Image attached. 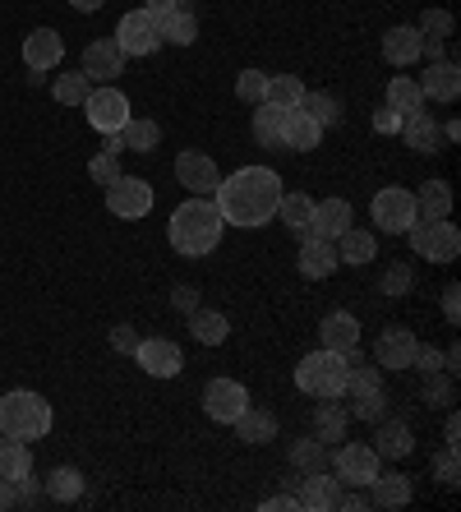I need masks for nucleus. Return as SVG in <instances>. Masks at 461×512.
I'll return each instance as SVG.
<instances>
[{
  "instance_id": "obj_1",
  "label": "nucleus",
  "mask_w": 461,
  "mask_h": 512,
  "mask_svg": "<svg viewBox=\"0 0 461 512\" xmlns=\"http://www.w3.org/2000/svg\"><path fill=\"white\" fill-rule=\"evenodd\" d=\"M282 176L272 167H240L231 176H222V185L213 190V203L222 213L226 227H268L277 217V203H282Z\"/></svg>"
},
{
  "instance_id": "obj_2",
  "label": "nucleus",
  "mask_w": 461,
  "mask_h": 512,
  "mask_svg": "<svg viewBox=\"0 0 461 512\" xmlns=\"http://www.w3.org/2000/svg\"><path fill=\"white\" fill-rule=\"evenodd\" d=\"M222 213H217L213 199H203V194H194V199H185L171 213V222H166V240H171V250L185 254V259H208V254L222 245Z\"/></svg>"
},
{
  "instance_id": "obj_3",
  "label": "nucleus",
  "mask_w": 461,
  "mask_h": 512,
  "mask_svg": "<svg viewBox=\"0 0 461 512\" xmlns=\"http://www.w3.org/2000/svg\"><path fill=\"white\" fill-rule=\"evenodd\" d=\"M0 434L10 439H47L51 434V402L42 393H28V388H14V393L0 397Z\"/></svg>"
},
{
  "instance_id": "obj_4",
  "label": "nucleus",
  "mask_w": 461,
  "mask_h": 512,
  "mask_svg": "<svg viewBox=\"0 0 461 512\" xmlns=\"http://www.w3.org/2000/svg\"><path fill=\"white\" fill-rule=\"evenodd\" d=\"M296 388L305 397H346V351H309L305 360L296 365Z\"/></svg>"
},
{
  "instance_id": "obj_5",
  "label": "nucleus",
  "mask_w": 461,
  "mask_h": 512,
  "mask_svg": "<svg viewBox=\"0 0 461 512\" xmlns=\"http://www.w3.org/2000/svg\"><path fill=\"white\" fill-rule=\"evenodd\" d=\"M411 250L415 259H429V263H452L461 254V231L452 227L448 217H415L411 222Z\"/></svg>"
},
{
  "instance_id": "obj_6",
  "label": "nucleus",
  "mask_w": 461,
  "mask_h": 512,
  "mask_svg": "<svg viewBox=\"0 0 461 512\" xmlns=\"http://www.w3.org/2000/svg\"><path fill=\"white\" fill-rule=\"evenodd\" d=\"M83 116H88V125H93V130L107 139V134L125 130V120H130L134 111H130V97L120 93V88L102 84V88H93V93L83 97Z\"/></svg>"
},
{
  "instance_id": "obj_7",
  "label": "nucleus",
  "mask_w": 461,
  "mask_h": 512,
  "mask_svg": "<svg viewBox=\"0 0 461 512\" xmlns=\"http://www.w3.org/2000/svg\"><path fill=\"white\" fill-rule=\"evenodd\" d=\"M379 471H383V457L374 453L369 443H346L342 439V448L332 453V476L342 480V485H351V489H369Z\"/></svg>"
},
{
  "instance_id": "obj_8",
  "label": "nucleus",
  "mask_w": 461,
  "mask_h": 512,
  "mask_svg": "<svg viewBox=\"0 0 461 512\" xmlns=\"http://www.w3.org/2000/svg\"><path fill=\"white\" fill-rule=\"evenodd\" d=\"M107 213L111 217H125V222H139V217H148V213H153V185L120 171V176L107 185Z\"/></svg>"
},
{
  "instance_id": "obj_9",
  "label": "nucleus",
  "mask_w": 461,
  "mask_h": 512,
  "mask_svg": "<svg viewBox=\"0 0 461 512\" xmlns=\"http://www.w3.org/2000/svg\"><path fill=\"white\" fill-rule=\"evenodd\" d=\"M369 213H374L379 231H392V236H406V231H411V222L420 217V213H415V194L411 190H397V185H383V190L374 194V203H369Z\"/></svg>"
},
{
  "instance_id": "obj_10",
  "label": "nucleus",
  "mask_w": 461,
  "mask_h": 512,
  "mask_svg": "<svg viewBox=\"0 0 461 512\" xmlns=\"http://www.w3.org/2000/svg\"><path fill=\"white\" fill-rule=\"evenodd\" d=\"M116 47H120V56L130 60V56H153V51L166 47V42H162V33H157L153 14H148V10H130L116 24Z\"/></svg>"
},
{
  "instance_id": "obj_11",
  "label": "nucleus",
  "mask_w": 461,
  "mask_h": 512,
  "mask_svg": "<svg viewBox=\"0 0 461 512\" xmlns=\"http://www.w3.org/2000/svg\"><path fill=\"white\" fill-rule=\"evenodd\" d=\"M134 360H139L143 374H153V379H176L185 370V351H180L171 337H143L134 346Z\"/></svg>"
},
{
  "instance_id": "obj_12",
  "label": "nucleus",
  "mask_w": 461,
  "mask_h": 512,
  "mask_svg": "<svg viewBox=\"0 0 461 512\" xmlns=\"http://www.w3.org/2000/svg\"><path fill=\"white\" fill-rule=\"evenodd\" d=\"M245 406H249V388L240 379H213L203 388V411H208V420H217V425H231Z\"/></svg>"
},
{
  "instance_id": "obj_13",
  "label": "nucleus",
  "mask_w": 461,
  "mask_h": 512,
  "mask_svg": "<svg viewBox=\"0 0 461 512\" xmlns=\"http://www.w3.org/2000/svg\"><path fill=\"white\" fill-rule=\"evenodd\" d=\"M176 180L185 185L190 194H203V199H213V190L222 185V171H217V162L208 153H199V148H185V153L176 157Z\"/></svg>"
},
{
  "instance_id": "obj_14",
  "label": "nucleus",
  "mask_w": 461,
  "mask_h": 512,
  "mask_svg": "<svg viewBox=\"0 0 461 512\" xmlns=\"http://www.w3.org/2000/svg\"><path fill=\"white\" fill-rule=\"evenodd\" d=\"M415 333L411 328H402V323H388L379 337H374V365L379 370H411L415 360Z\"/></svg>"
},
{
  "instance_id": "obj_15",
  "label": "nucleus",
  "mask_w": 461,
  "mask_h": 512,
  "mask_svg": "<svg viewBox=\"0 0 461 512\" xmlns=\"http://www.w3.org/2000/svg\"><path fill=\"white\" fill-rule=\"evenodd\" d=\"M323 143V125L305 107H291L282 120V153H314Z\"/></svg>"
},
{
  "instance_id": "obj_16",
  "label": "nucleus",
  "mask_w": 461,
  "mask_h": 512,
  "mask_svg": "<svg viewBox=\"0 0 461 512\" xmlns=\"http://www.w3.org/2000/svg\"><path fill=\"white\" fill-rule=\"evenodd\" d=\"M296 268H300V277H309V282L332 277L337 268H342L337 245H332V240H319V236H305V240H300V254H296Z\"/></svg>"
},
{
  "instance_id": "obj_17",
  "label": "nucleus",
  "mask_w": 461,
  "mask_h": 512,
  "mask_svg": "<svg viewBox=\"0 0 461 512\" xmlns=\"http://www.w3.org/2000/svg\"><path fill=\"white\" fill-rule=\"evenodd\" d=\"M60 60H65V37H60L56 28H33V33L24 37V65L28 70L51 74Z\"/></svg>"
},
{
  "instance_id": "obj_18",
  "label": "nucleus",
  "mask_w": 461,
  "mask_h": 512,
  "mask_svg": "<svg viewBox=\"0 0 461 512\" xmlns=\"http://www.w3.org/2000/svg\"><path fill=\"white\" fill-rule=\"evenodd\" d=\"M83 74L93 84H111L116 74H125V56H120L116 37H102V42H88L83 47Z\"/></svg>"
},
{
  "instance_id": "obj_19",
  "label": "nucleus",
  "mask_w": 461,
  "mask_h": 512,
  "mask_svg": "<svg viewBox=\"0 0 461 512\" xmlns=\"http://www.w3.org/2000/svg\"><path fill=\"white\" fill-rule=\"evenodd\" d=\"M355 227V213L346 199H323L314 203V217H309V231L305 236H319V240H337L342 231Z\"/></svg>"
},
{
  "instance_id": "obj_20",
  "label": "nucleus",
  "mask_w": 461,
  "mask_h": 512,
  "mask_svg": "<svg viewBox=\"0 0 461 512\" xmlns=\"http://www.w3.org/2000/svg\"><path fill=\"white\" fill-rule=\"evenodd\" d=\"M374 439H369V448L379 457H392V462H402V457H411L415 453V434H411V425L406 420H374Z\"/></svg>"
},
{
  "instance_id": "obj_21",
  "label": "nucleus",
  "mask_w": 461,
  "mask_h": 512,
  "mask_svg": "<svg viewBox=\"0 0 461 512\" xmlns=\"http://www.w3.org/2000/svg\"><path fill=\"white\" fill-rule=\"evenodd\" d=\"M420 93L429 97V102H457L461 97V70H457V60H434L420 79Z\"/></svg>"
},
{
  "instance_id": "obj_22",
  "label": "nucleus",
  "mask_w": 461,
  "mask_h": 512,
  "mask_svg": "<svg viewBox=\"0 0 461 512\" xmlns=\"http://www.w3.org/2000/svg\"><path fill=\"white\" fill-rule=\"evenodd\" d=\"M337 494H342V480L332 476V471H309L305 480H300V508H309V512H328V508H337Z\"/></svg>"
},
{
  "instance_id": "obj_23",
  "label": "nucleus",
  "mask_w": 461,
  "mask_h": 512,
  "mask_svg": "<svg viewBox=\"0 0 461 512\" xmlns=\"http://www.w3.org/2000/svg\"><path fill=\"white\" fill-rule=\"evenodd\" d=\"M420 42H425V33L415 24L388 28V33H383V60L397 65V70H402V65H415V60H420Z\"/></svg>"
},
{
  "instance_id": "obj_24",
  "label": "nucleus",
  "mask_w": 461,
  "mask_h": 512,
  "mask_svg": "<svg viewBox=\"0 0 461 512\" xmlns=\"http://www.w3.org/2000/svg\"><path fill=\"white\" fill-rule=\"evenodd\" d=\"M231 429H236L240 443H249V448H263V443L277 439V416H272V411H259V406H245V411L231 420Z\"/></svg>"
},
{
  "instance_id": "obj_25",
  "label": "nucleus",
  "mask_w": 461,
  "mask_h": 512,
  "mask_svg": "<svg viewBox=\"0 0 461 512\" xmlns=\"http://www.w3.org/2000/svg\"><path fill=\"white\" fill-rule=\"evenodd\" d=\"M397 134L406 139L411 153H438V143H443V130H438V120L429 116V111H411V116H402V130Z\"/></svg>"
},
{
  "instance_id": "obj_26",
  "label": "nucleus",
  "mask_w": 461,
  "mask_h": 512,
  "mask_svg": "<svg viewBox=\"0 0 461 512\" xmlns=\"http://www.w3.org/2000/svg\"><path fill=\"white\" fill-rule=\"evenodd\" d=\"M319 337L328 351H351V346H360V319L346 310H332V314H323Z\"/></svg>"
},
{
  "instance_id": "obj_27",
  "label": "nucleus",
  "mask_w": 461,
  "mask_h": 512,
  "mask_svg": "<svg viewBox=\"0 0 461 512\" xmlns=\"http://www.w3.org/2000/svg\"><path fill=\"white\" fill-rule=\"evenodd\" d=\"M374 508H406V503H411V494H415V485H411V476H406V471H379V476H374Z\"/></svg>"
},
{
  "instance_id": "obj_28",
  "label": "nucleus",
  "mask_w": 461,
  "mask_h": 512,
  "mask_svg": "<svg viewBox=\"0 0 461 512\" xmlns=\"http://www.w3.org/2000/svg\"><path fill=\"white\" fill-rule=\"evenodd\" d=\"M332 245H337V259L351 263V268H365V263L379 259V240L369 236V231H360V227L342 231V236L332 240Z\"/></svg>"
},
{
  "instance_id": "obj_29",
  "label": "nucleus",
  "mask_w": 461,
  "mask_h": 512,
  "mask_svg": "<svg viewBox=\"0 0 461 512\" xmlns=\"http://www.w3.org/2000/svg\"><path fill=\"white\" fill-rule=\"evenodd\" d=\"M157 33H162V42H171V47H194V37H199V19H194L190 5H176L171 14L157 19Z\"/></svg>"
},
{
  "instance_id": "obj_30",
  "label": "nucleus",
  "mask_w": 461,
  "mask_h": 512,
  "mask_svg": "<svg viewBox=\"0 0 461 512\" xmlns=\"http://www.w3.org/2000/svg\"><path fill=\"white\" fill-rule=\"evenodd\" d=\"M346 425H351V411L337 406V397H323V406L314 411V439L319 443H342Z\"/></svg>"
},
{
  "instance_id": "obj_31",
  "label": "nucleus",
  "mask_w": 461,
  "mask_h": 512,
  "mask_svg": "<svg viewBox=\"0 0 461 512\" xmlns=\"http://www.w3.org/2000/svg\"><path fill=\"white\" fill-rule=\"evenodd\" d=\"M282 120H286V111L272 107V102H259V107H254V139H259V148L282 153Z\"/></svg>"
},
{
  "instance_id": "obj_32",
  "label": "nucleus",
  "mask_w": 461,
  "mask_h": 512,
  "mask_svg": "<svg viewBox=\"0 0 461 512\" xmlns=\"http://www.w3.org/2000/svg\"><path fill=\"white\" fill-rule=\"evenodd\" d=\"M190 333L199 337L203 346H222L226 337H231V319H226L222 310H203L199 305V310L190 314Z\"/></svg>"
},
{
  "instance_id": "obj_33",
  "label": "nucleus",
  "mask_w": 461,
  "mask_h": 512,
  "mask_svg": "<svg viewBox=\"0 0 461 512\" xmlns=\"http://www.w3.org/2000/svg\"><path fill=\"white\" fill-rule=\"evenodd\" d=\"M305 79L300 74H268V97L263 102H272V107H282V111H291V107H300L305 102Z\"/></svg>"
},
{
  "instance_id": "obj_34",
  "label": "nucleus",
  "mask_w": 461,
  "mask_h": 512,
  "mask_svg": "<svg viewBox=\"0 0 461 512\" xmlns=\"http://www.w3.org/2000/svg\"><path fill=\"white\" fill-rule=\"evenodd\" d=\"M157 143H162V125L157 120H125V130H120V148L125 153H153Z\"/></svg>"
},
{
  "instance_id": "obj_35",
  "label": "nucleus",
  "mask_w": 461,
  "mask_h": 512,
  "mask_svg": "<svg viewBox=\"0 0 461 512\" xmlns=\"http://www.w3.org/2000/svg\"><path fill=\"white\" fill-rule=\"evenodd\" d=\"M415 213H420V217H448L452 213L448 180H425V185L415 190Z\"/></svg>"
},
{
  "instance_id": "obj_36",
  "label": "nucleus",
  "mask_w": 461,
  "mask_h": 512,
  "mask_svg": "<svg viewBox=\"0 0 461 512\" xmlns=\"http://www.w3.org/2000/svg\"><path fill=\"white\" fill-rule=\"evenodd\" d=\"M383 107H392L397 116H411V111L425 107V93H420V84H415L411 74H397L388 84V102H383Z\"/></svg>"
},
{
  "instance_id": "obj_37",
  "label": "nucleus",
  "mask_w": 461,
  "mask_h": 512,
  "mask_svg": "<svg viewBox=\"0 0 461 512\" xmlns=\"http://www.w3.org/2000/svg\"><path fill=\"white\" fill-rule=\"evenodd\" d=\"M286 457H291V466H296L300 476H309V471H328V443H319L314 434L291 443V453Z\"/></svg>"
},
{
  "instance_id": "obj_38",
  "label": "nucleus",
  "mask_w": 461,
  "mask_h": 512,
  "mask_svg": "<svg viewBox=\"0 0 461 512\" xmlns=\"http://www.w3.org/2000/svg\"><path fill=\"white\" fill-rule=\"evenodd\" d=\"M47 494L56 503H79L83 499V471L79 466H56L47 476Z\"/></svg>"
},
{
  "instance_id": "obj_39",
  "label": "nucleus",
  "mask_w": 461,
  "mask_h": 512,
  "mask_svg": "<svg viewBox=\"0 0 461 512\" xmlns=\"http://www.w3.org/2000/svg\"><path fill=\"white\" fill-rule=\"evenodd\" d=\"M88 93H93V79H88L83 70H65L56 84H51V97H56L60 107H83V97Z\"/></svg>"
},
{
  "instance_id": "obj_40",
  "label": "nucleus",
  "mask_w": 461,
  "mask_h": 512,
  "mask_svg": "<svg viewBox=\"0 0 461 512\" xmlns=\"http://www.w3.org/2000/svg\"><path fill=\"white\" fill-rule=\"evenodd\" d=\"M277 217L286 222V231L305 236V231H309V217H314V199H309V194H282V203H277Z\"/></svg>"
},
{
  "instance_id": "obj_41",
  "label": "nucleus",
  "mask_w": 461,
  "mask_h": 512,
  "mask_svg": "<svg viewBox=\"0 0 461 512\" xmlns=\"http://www.w3.org/2000/svg\"><path fill=\"white\" fill-rule=\"evenodd\" d=\"M33 466V453H28L24 439H10V434H0V476L14 480L19 471H28Z\"/></svg>"
},
{
  "instance_id": "obj_42",
  "label": "nucleus",
  "mask_w": 461,
  "mask_h": 512,
  "mask_svg": "<svg viewBox=\"0 0 461 512\" xmlns=\"http://www.w3.org/2000/svg\"><path fill=\"white\" fill-rule=\"evenodd\" d=\"M300 107H305L309 116L319 120L323 130H332V125H342V102H337L332 93H305V102H300Z\"/></svg>"
},
{
  "instance_id": "obj_43",
  "label": "nucleus",
  "mask_w": 461,
  "mask_h": 512,
  "mask_svg": "<svg viewBox=\"0 0 461 512\" xmlns=\"http://www.w3.org/2000/svg\"><path fill=\"white\" fill-rule=\"evenodd\" d=\"M346 411L360 416V420H383L388 416V393H383V388H374V393H355Z\"/></svg>"
},
{
  "instance_id": "obj_44",
  "label": "nucleus",
  "mask_w": 461,
  "mask_h": 512,
  "mask_svg": "<svg viewBox=\"0 0 461 512\" xmlns=\"http://www.w3.org/2000/svg\"><path fill=\"white\" fill-rule=\"evenodd\" d=\"M236 97L245 102V107H259L263 97H268V74H263V70H240Z\"/></svg>"
},
{
  "instance_id": "obj_45",
  "label": "nucleus",
  "mask_w": 461,
  "mask_h": 512,
  "mask_svg": "<svg viewBox=\"0 0 461 512\" xmlns=\"http://www.w3.org/2000/svg\"><path fill=\"white\" fill-rule=\"evenodd\" d=\"M415 28H420V33H425V37H438V42H448V37H452V28H457V19H452L448 10H425V14H420V24H415Z\"/></svg>"
},
{
  "instance_id": "obj_46",
  "label": "nucleus",
  "mask_w": 461,
  "mask_h": 512,
  "mask_svg": "<svg viewBox=\"0 0 461 512\" xmlns=\"http://www.w3.org/2000/svg\"><path fill=\"white\" fill-rule=\"evenodd\" d=\"M88 176H93V185H111L120 176V153H97L88 162Z\"/></svg>"
},
{
  "instance_id": "obj_47",
  "label": "nucleus",
  "mask_w": 461,
  "mask_h": 512,
  "mask_svg": "<svg viewBox=\"0 0 461 512\" xmlns=\"http://www.w3.org/2000/svg\"><path fill=\"white\" fill-rule=\"evenodd\" d=\"M434 476L443 480L448 489H457L461 485V466H457V448H443V453L434 457Z\"/></svg>"
},
{
  "instance_id": "obj_48",
  "label": "nucleus",
  "mask_w": 461,
  "mask_h": 512,
  "mask_svg": "<svg viewBox=\"0 0 461 512\" xmlns=\"http://www.w3.org/2000/svg\"><path fill=\"white\" fill-rule=\"evenodd\" d=\"M411 291V268L406 263H397V268H388L383 273V296H406Z\"/></svg>"
},
{
  "instance_id": "obj_49",
  "label": "nucleus",
  "mask_w": 461,
  "mask_h": 512,
  "mask_svg": "<svg viewBox=\"0 0 461 512\" xmlns=\"http://www.w3.org/2000/svg\"><path fill=\"white\" fill-rule=\"evenodd\" d=\"M111 346H116L120 356H134V346H139V333H134L130 323H116V328H111Z\"/></svg>"
},
{
  "instance_id": "obj_50",
  "label": "nucleus",
  "mask_w": 461,
  "mask_h": 512,
  "mask_svg": "<svg viewBox=\"0 0 461 512\" xmlns=\"http://www.w3.org/2000/svg\"><path fill=\"white\" fill-rule=\"evenodd\" d=\"M171 305H176V310H185V314H194V310H199V291H194L190 282H180L176 291H171Z\"/></svg>"
},
{
  "instance_id": "obj_51",
  "label": "nucleus",
  "mask_w": 461,
  "mask_h": 512,
  "mask_svg": "<svg viewBox=\"0 0 461 512\" xmlns=\"http://www.w3.org/2000/svg\"><path fill=\"white\" fill-rule=\"evenodd\" d=\"M14 494H19V503H37V476H33V466L14 476Z\"/></svg>"
},
{
  "instance_id": "obj_52",
  "label": "nucleus",
  "mask_w": 461,
  "mask_h": 512,
  "mask_svg": "<svg viewBox=\"0 0 461 512\" xmlns=\"http://www.w3.org/2000/svg\"><path fill=\"white\" fill-rule=\"evenodd\" d=\"M443 314H448V323L461 319V286H457V282L443 286Z\"/></svg>"
},
{
  "instance_id": "obj_53",
  "label": "nucleus",
  "mask_w": 461,
  "mask_h": 512,
  "mask_svg": "<svg viewBox=\"0 0 461 512\" xmlns=\"http://www.w3.org/2000/svg\"><path fill=\"white\" fill-rule=\"evenodd\" d=\"M374 130H379V134H397V130H402V116H397L392 107H379V111H374Z\"/></svg>"
},
{
  "instance_id": "obj_54",
  "label": "nucleus",
  "mask_w": 461,
  "mask_h": 512,
  "mask_svg": "<svg viewBox=\"0 0 461 512\" xmlns=\"http://www.w3.org/2000/svg\"><path fill=\"white\" fill-rule=\"evenodd\" d=\"M337 508H346V512L369 508V494H365V489H355V494H337Z\"/></svg>"
},
{
  "instance_id": "obj_55",
  "label": "nucleus",
  "mask_w": 461,
  "mask_h": 512,
  "mask_svg": "<svg viewBox=\"0 0 461 512\" xmlns=\"http://www.w3.org/2000/svg\"><path fill=\"white\" fill-rule=\"evenodd\" d=\"M291 512V508H300V499L296 494H277V499H263V512Z\"/></svg>"
},
{
  "instance_id": "obj_56",
  "label": "nucleus",
  "mask_w": 461,
  "mask_h": 512,
  "mask_svg": "<svg viewBox=\"0 0 461 512\" xmlns=\"http://www.w3.org/2000/svg\"><path fill=\"white\" fill-rule=\"evenodd\" d=\"M10 508H19V494H14V480L0 476V512H10Z\"/></svg>"
},
{
  "instance_id": "obj_57",
  "label": "nucleus",
  "mask_w": 461,
  "mask_h": 512,
  "mask_svg": "<svg viewBox=\"0 0 461 512\" xmlns=\"http://www.w3.org/2000/svg\"><path fill=\"white\" fill-rule=\"evenodd\" d=\"M176 5H180V0H148L143 10L153 14V19H162V14H171V10H176Z\"/></svg>"
},
{
  "instance_id": "obj_58",
  "label": "nucleus",
  "mask_w": 461,
  "mask_h": 512,
  "mask_svg": "<svg viewBox=\"0 0 461 512\" xmlns=\"http://www.w3.org/2000/svg\"><path fill=\"white\" fill-rule=\"evenodd\" d=\"M443 439H448V448H457V439H461V420L457 416H448V425H443Z\"/></svg>"
},
{
  "instance_id": "obj_59",
  "label": "nucleus",
  "mask_w": 461,
  "mask_h": 512,
  "mask_svg": "<svg viewBox=\"0 0 461 512\" xmlns=\"http://www.w3.org/2000/svg\"><path fill=\"white\" fill-rule=\"evenodd\" d=\"M70 5H74V10H79V14H93V10H102L107 0H70Z\"/></svg>"
}]
</instances>
